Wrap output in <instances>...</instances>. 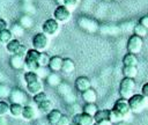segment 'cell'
Returning <instances> with one entry per match:
<instances>
[{"instance_id": "6da1fadb", "label": "cell", "mask_w": 148, "mask_h": 125, "mask_svg": "<svg viewBox=\"0 0 148 125\" xmlns=\"http://www.w3.org/2000/svg\"><path fill=\"white\" fill-rule=\"evenodd\" d=\"M134 88H135V82L134 79L131 78H124L120 83H119V94L123 98L128 100L132 95H134Z\"/></svg>"}, {"instance_id": "7a4b0ae2", "label": "cell", "mask_w": 148, "mask_h": 125, "mask_svg": "<svg viewBox=\"0 0 148 125\" xmlns=\"http://www.w3.org/2000/svg\"><path fill=\"white\" fill-rule=\"evenodd\" d=\"M128 104L131 108V111L134 113H139L143 110L146 105V97L142 94H134L128 100Z\"/></svg>"}, {"instance_id": "3957f363", "label": "cell", "mask_w": 148, "mask_h": 125, "mask_svg": "<svg viewBox=\"0 0 148 125\" xmlns=\"http://www.w3.org/2000/svg\"><path fill=\"white\" fill-rule=\"evenodd\" d=\"M42 30L46 36H56L59 31H60V23L56 20V19H47L43 25H42Z\"/></svg>"}, {"instance_id": "277c9868", "label": "cell", "mask_w": 148, "mask_h": 125, "mask_svg": "<svg viewBox=\"0 0 148 125\" xmlns=\"http://www.w3.org/2000/svg\"><path fill=\"white\" fill-rule=\"evenodd\" d=\"M32 47L39 52H44L49 47V36L44 32H38L32 37Z\"/></svg>"}, {"instance_id": "5b68a950", "label": "cell", "mask_w": 148, "mask_h": 125, "mask_svg": "<svg viewBox=\"0 0 148 125\" xmlns=\"http://www.w3.org/2000/svg\"><path fill=\"white\" fill-rule=\"evenodd\" d=\"M71 16H72V12L67 9L64 5H59L53 12V19H56L60 24L68 22Z\"/></svg>"}, {"instance_id": "8992f818", "label": "cell", "mask_w": 148, "mask_h": 125, "mask_svg": "<svg viewBox=\"0 0 148 125\" xmlns=\"http://www.w3.org/2000/svg\"><path fill=\"white\" fill-rule=\"evenodd\" d=\"M142 45H143L142 38L139 37V36H136V35H132L128 38V41H127L126 47H127V51L128 52L136 54V53H139L142 50Z\"/></svg>"}, {"instance_id": "52a82bcc", "label": "cell", "mask_w": 148, "mask_h": 125, "mask_svg": "<svg viewBox=\"0 0 148 125\" xmlns=\"http://www.w3.org/2000/svg\"><path fill=\"white\" fill-rule=\"evenodd\" d=\"M73 123L77 124V125H94L96 122L92 116H90L86 112H82V113H77L74 116Z\"/></svg>"}, {"instance_id": "ba28073f", "label": "cell", "mask_w": 148, "mask_h": 125, "mask_svg": "<svg viewBox=\"0 0 148 125\" xmlns=\"http://www.w3.org/2000/svg\"><path fill=\"white\" fill-rule=\"evenodd\" d=\"M114 110H117L118 112H120L123 116H127L131 111V108H130V104H128V101L126 98H120L118 101H116V103L113 104V108Z\"/></svg>"}, {"instance_id": "9c48e42d", "label": "cell", "mask_w": 148, "mask_h": 125, "mask_svg": "<svg viewBox=\"0 0 148 125\" xmlns=\"http://www.w3.org/2000/svg\"><path fill=\"white\" fill-rule=\"evenodd\" d=\"M75 88H76V90H79L81 93L87 90V89H89V88H91L90 80L87 76H79L75 80Z\"/></svg>"}, {"instance_id": "30bf717a", "label": "cell", "mask_w": 148, "mask_h": 125, "mask_svg": "<svg viewBox=\"0 0 148 125\" xmlns=\"http://www.w3.org/2000/svg\"><path fill=\"white\" fill-rule=\"evenodd\" d=\"M9 98L12 100L13 103H18V104H23L27 101V95L20 90V89H13L10 93Z\"/></svg>"}, {"instance_id": "8fae6325", "label": "cell", "mask_w": 148, "mask_h": 125, "mask_svg": "<svg viewBox=\"0 0 148 125\" xmlns=\"http://www.w3.org/2000/svg\"><path fill=\"white\" fill-rule=\"evenodd\" d=\"M37 117V109L34 108L32 105H24L23 106V112H22V118L24 120H32Z\"/></svg>"}, {"instance_id": "7c38bea8", "label": "cell", "mask_w": 148, "mask_h": 125, "mask_svg": "<svg viewBox=\"0 0 148 125\" xmlns=\"http://www.w3.org/2000/svg\"><path fill=\"white\" fill-rule=\"evenodd\" d=\"M79 24H80V27H81V28H83L84 30L90 31V32L95 31V30L98 28V25H97V23H96V22H94L92 20L87 19V17H82V19H80Z\"/></svg>"}, {"instance_id": "4fadbf2b", "label": "cell", "mask_w": 148, "mask_h": 125, "mask_svg": "<svg viewBox=\"0 0 148 125\" xmlns=\"http://www.w3.org/2000/svg\"><path fill=\"white\" fill-rule=\"evenodd\" d=\"M62 61H64V59H62L61 57H59V56H53V57H51L50 62H49V68H50V71H52V72H59V71H61Z\"/></svg>"}, {"instance_id": "5bb4252c", "label": "cell", "mask_w": 148, "mask_h": 125, "mask_svg": "<svg viewBox=\"0 0 148 125\" xmlns=\"http://www.w3.org/2000/svg\"><path fill=\"white\" fill-rule=\"evenodd\" d=\"M27 90H28L29 94L36 95V94L42 93L44 90V83H43L42 80L36 81V82H32V83H29V84H27Z\"/></svg>"}, {"instance_id": "9a60e30c", "label": "cell", "mask_w": 148, "mask_h": 125, "mask_svg": "<svg viewBox=\"0 0 148 125\" xmlns=\"http://www.w3.org/2000/svg\"><path fill=\"white\" fill-rule=\"evenodd\" d=\"M81 97L86 103H95L97 101V94L92 88H89L81 93Z\"/></svg>"}, {"instance_id": "2e32d148", "label": "cell", "mask_w": 148, "mask_h": 125, "mask_svg": "<svg viewBox=\"0 0 148 125\" xmlns=\"http://www.w3.org/2000/svg\"><path fill=\"white\" fill-rule=\"evenodd\" d=\"M9 64H10V67L14 69H22L24 68V58L17 54H12L9 59Z\"/></svg>"}, {"instance_id": "e0dca14e", "label": "cell", "mask_w": 148, "mask_h": 125, "mask_svg": "<svg viewBox=\"0 0 148 125\" xmlns=\"http://www.w3.org/2000/svg\"><path fill=\"white\" fill-rule=\"evenodd\" d=\"M138 62H139V59H138L136 54H134V53L128 52L123 57L124 66H138Z\"/></svg>"}, {"instance_id": "ac0fdd59", "label": "cell", "mask_w": 148, "mask_h": 125, "mask_svg": "<svg viewBox=\"0 0 148 125\" xmlns=\"http://www.w3.org/2000/svg\"><path fill=\"white\" fill-rule=\"evenodd\" d=\"M42 52L35 50V49H31L28 51L25 58H24V62H36L38 64V59H39V56H40Z\"/></svg>"}, {"instance_id": "d6986e66", "label": "cell", "mask_w": 148, "mask_h": 125, "mask_svg": "<svg viewBox=\"0 0 148 125\" xmlns=\"http://www.w3.org/2000/svg\"><path fill=\"white\" fill-rule=\"evenodd\" d=\"M61 71L65 73V74H71L75 71V64L72 59L69 58H65L64 61H62V67H61Z\"/></svg>"}, {"instance_id": "ffe728a7", "label": "cell", "mask_w": 148, "mask_h": 125, "mask_svg": "<svg viewBox=\"0 0 148 125\" xmlns=\"http://www.w3.org/2000/svg\"><path fill=\"white\" fill-rule=\"evenodd\" d=\"M23 106L22 104L18 103H12L10 104V109H9V115L14 118H18L22 117V112H23Z\"/></svg>"}, {"instance_id": "44dd1931", "label": "cell", "mask_w": 148, "mask_h": 125, "mask_svg": "<svg viewBox=\"0 0 148 125\" xmlns=\"http://www.w3.org/2000/svg\"><path fill=\"white\" fill-rule=\"evenodd\" d=\"M95 122L96 123H99V122H103V120H110V110L109 109H102V110H98L95 116Z\"/></svg>"}, {"instance_id": "7402d4cb", "label": "cell", "mask_w": 148, "mask_h": 125, "mask_svg": "<svg viewBox=\"0 0 148 125\" xmlns=\"http://www.w3.org/2000/svg\"><path fill=\"white\" fill-rule=\"evenodd\" d=\"M37 109H38V111H40L42 113H46V115H47L49 112H51V111L53 110V103H52V101L46 100V101H44V102L37 104Z\"/></svg>"}, {"instance_id": "603a6c76", "label": "cell", "mask_w": 148, "mask_h": 125, "mask_svg": "<svg viewBox=\"0 0 148 125\" xmlns=\"http://www.w3.org/2000/svg\"><path fill=\"white\" fill-rule=\"evenodd\" d=\"M62 116V113L59 111V110H57V109H53L51 112H49L47 113V122L50 123V124H52V125H57V123L59 122V119H60V117Z\"/></svg>"}, {"instance_id": "cb8c5ba5", "label": "cell", "mask_w": 148, "mask_h": 125, "mask_svg": "<svg viewBox=\"0 0 148 125\" xmlns=\"http://www.w3.org/2000/svg\"><path fill=\"white\" fill-rule=\"evenodd\" d=\"M123 74H124V78L135 79V76L138 75V67L136 66H124Z\"/></svg>"}, {"instance_id": "d4e9b609", "label": "cell", "mask_w": 148, "mask_h": 125, "mask_svg": "<svg viewBox=\"0 0 148 125\" xmlns=\"http://www.w3.org/2000/svg\"><path fill=\"white\" fill-rule=\"evenodd\" d=\"M21 42L17 39V38H13L7 45H6V49H7V51L9 52V53H12V54H15L16 52H17V50H18V47L21 46Z\"/></svg>"}, {"instance_id": "484cf974", "label": "cell", "mask_w": 148, "mask_h": 125, "mask_svg": "<svg viewBox=\"0 0 148 125\" xmlns=\"http://www.w3.org/2000/svg\"><path fill=\"white\" fill-rule=\"evenodd\" d=\"M13 39V34L9 29H5L0 31V43L1 44H8Z\"/></svg>"}, {"instance_id": "4316f807", "label": "cell", "mask_w": 148, "mask_h": 125, "mask_svg": "<svg viewBox=\"0 0 148 125\" xmlns=\"http://www.w3.org/2000/svg\"><path fill=\"white\" fill-rule=\"evenodd\" d=\"M46 81H47V83H49L50 86H53V87L59 86V84L61 83V80H60L59 75H58L56 72L50 73V74L47 75V78H46Z\"/></svg>"}, {"instance_id": "83f0119b", "label": "cell", "mask_w": 148, "mask_h": 125, "mask_svg": "<svg viewBox=\"0 0 148 125\" xmlns=\"http://www.w3.org/2000/svg\"><path fill=\"white\" fill-rule=\"evenodd\" d=\"M39 80H42V79L39 78V75L36 72H25L24 73V81H25L27 84L36 82V81H39Z\"/></svg>"}, {"instance_id": "f1b7e54d", "label": "cell", "mask_w": 148, "mask_h": 125, "mask_svg": "<svg viewBox=\"0 0 148 125\" xmlns=\"http://www.w3.org/2000/svg\"><path fill=\"white\" fill-rule=\"evenodd\" d=\"M133 31H134V35H136V36H139V37H141V38L146 37V36L148 35V29L145 28V27H143L142 24H140V23H138V24L134 25Z\"/></svg>"}, {"instance_id": "f546056e", "label": "cell", "mask_w": 148, "mask_h": 125, "mask_svg": "<svg viewBox=\"0 0 148 125\" xmlns=\"http://www.w3.org/2000/svg\"><path fill=\"white\" fill-rule=\"evenodd\" d=\"M24 29H28V28H31V25L34 24V20H32V17L30 16V15H23V16H21V19H20V22H18Z\"/></svg>"}, {"instance_id": "4dcf8cb0", "label": "cell", "mask_w": 148, "mask_h": 125, "mask_svg": "<svg viewBox=\"0 0 148 125\" xmlns=\"http://www.w3.org/2000/svg\"><path fill=\"white\" fill-rule=\"evenodd\" d=\"M9 30L12 31L13 36H16V37H21V36H23V34H24V28H23L20 23H14V24H12V27H10Z\"/></svg>"}, {"instance_id": "1f68e13d", "label": "cell", "mask_w": 148, "mask_h": 125, "mask_svg": "<svg viewBox=\"0 0 148 125\" xmlns=\"http://www.w3.org/2000/svg\"><path fill=\"white\" fill-rule=\"evenodd\" d=\"M98 111V108L96 105V103H86V105L83 106V112L90 115V116H95V113Z\"/></svg>"}, {"instance_id": "d6a6232c", "label": "cell", "mask_w": 148, "mask_h": 125, "mask_svg": "<svg viewBox=\"0 0 148 125\" xmlns=\"http://www.w3.org/2000/svg\"><path fill=\"white\" fill-rule=\"evenodd\" d=\"M125 116H123L120 112H118L117 110L114 109H111L110 110V120L112 123H120L123 119H124Z\"/></svg>"}, {"instance_id": "836d02e7", "label": "cell", "mask_w": 148, "mask_h": 125, "mask_svg": "<svg viewBox=\"0 0 148 125\" xmlns=\"http://www.w3.org/2000/svg\"><path fill=\"white\" fill-rule=\"evenodd\" d=\"M12 93V89L7 86V84H2L0 83V98H6L9 97Z\"/></svg>"}, {"instance_id": "e575fe53", "label": "cell", "mask_w": 148, "mask_h": 125, "mask_svg": "<svg viewBox=\"0 0 148 125\" xmlns=\"http://www.w3.org/2000/svg\"><path fill=\"white\" fill-rule=\"evenodd\" d=\"M77 3H79L77 0H64V2H62V5H64L67 9H69L71 12H73V10L76 9Z\"/></svg>"}, {"instance_id": "d590c367", "label": "cell", "mask_w": 148, "mask_h": 125, "mask_svg": "<svg viewBox=\"0 0 148 125\" xmlns=\"http://www.w3.org/2000/svg\"><path fill=\"white\" fill-rule=\"evenodd\" d=\"M9 109H10V105L5 102V101H0V117H3L9 113Z\"/></svg>"}, {"instance_id": "8d00e7d4", "label": "cell", "mask_w": 148, "mask_h": 125, "mask_svg": "<svg viewBox=\"0 0 148 125\" xmlns=\"http://www.w3.org/2000/svg\"><path fill=\"white\" fill-rule=\"evenodd\" d=\"M50 59H51V57H49L46 53H40L39 59H38V65H39V66H42V67L49 66Z\"/></svg>"}, {"instance_id": "74e56055", "label": "cell", "mask_w": 148, "mask_h": 125, "mask_svg": "<svg viewBox=\"0 0 148 125\" xmlns=\"http://www.w3.org/2000/svg\"><path fill=\"white\" fill-rule=\"evenodd\" d=\"M46 100H49V97H47L45 91H42V93H38V94L34 95V102L36 104H39V103H42V102H44Z\"/></svg>"}, {"instance_id": "f35d334b", "label": "cell", "mask_w": 148, "mask_h": 125, "mask_svg": "<svg viewBox=\"0 0 148 125\" xmlns=\"http://www.w3.org/2000/svg\"><path fill=\"white\" fill-rule=\"evenodd\" d=\"M28 51H29V49H28L24 44H21V46L18 47V50H17V52H16L15 54H17V56H20V57H22V58H25Z\"/></svg>"}, {"instance_id": "ab89813d", "label": "cell", "mask_w": 148, "mask_h": 125, "mask_svg": "<svg viewBox=\"0 0 148 125\" xmlns=\"http://www.w3.org/2000/svg\"><path fill=\"white\" fill-rule=\"evenodd\" d=\"M36 73L39 75V78H40V79H43V78H47V75L50 74V73L46 71V68H45V67H42V66H39V67L37 68Z\"/></svg>"}, {"instance_id": "60d3db41", "label": "cell", "mask_w": 148, "mask_h": 125, "mask_svg": "<svg viewBox=\"0 0 148 125\" xmlns=\"http://www.w3.org/2000/svg\"><path fill=\"white\" fill-rule=\"evenodd\" d=\"M57 125H71V120L68 118V116L66 115H62L59 119V122L57 123Z\"/></svg>"}, {"instance_id": "b9f144b4", "label": "cell", "mask_w": 148, "mask_h": 125, "mask_svg": "<svg viewBox=\"0 0 148 125\" xmlns=\"http://www.w3.org/2000/svg\"><path fill=\"white\" fill-rule=\"evenodd\" d=\"M141 94L146 98H148V82H146L145 84H142V87H141Z\"/></svg>"}, {"instance_id": "7bdbcfd3", "label": "cell", "mask_w": 148, "mask_h": 125, "mask_svg": "<svg viewBox=\"0 0 148 125\" xmlns=\"http://www.w3.org/2000/svg\"><path fill=\"white\" fill-rule=\"evenodd\" d=\"M139 23L142 24L145 28L148 29V16H142V17L139 20Z\"/></svg>"}, {"instance_id": "ee69618b", "label": "cell", "mask_w": 148, "mask_h": 125, "mask_svg": "<svg viewBox=\"0 0 148 125\" xmlns=\"http://www.w3.org/2000/svg\"><path fill=\"white\" fill-rule=\"evenodd\" d=\"M5 29H8L7 28V21L3 20V19H0V31L5 30Z\"/></svg>"}, {"instance_id": "f6af8a7d", "label": "cell", "mask_w": 148, "mask_h": 125, "mask_svg": "<svg viewBox=\"0 0 148 125\" xmlns=\"http://www.w3.org/2000/svg\"><path fill=\"white\" fill-rule=\"evenodd\" d=\"M98 124H99V125H112L113 123H112L111 120H103V122H99Z\"/></svg>"}, {"instance_id": "bcb514c9", "label": "cell", "mask_w": 148, "mask_h": 125, "mask_svg": "<svg viewBox=\"0 0 148 125\" xmlns=\"http://www.w3.org/2000/svg\"><path fill=\"white\" fill-rule=\"evenodd\" d=\"M0 125H6V122L0 117Z\"/></svg>"}, {"instance_id": "7dc6e473", "label": "cell", "mask_w": 148, "mask_h": 125, "mask_svg": "<svg viewBox=\"0 0 148 125\" xmlns=\"http://www.w3.org/2000/svg\"><path fill=\"white\" fill-rule=\"evenodd\" d=\"M57 2H58V5H62L64 0H57Z\"/></svg>"}, {"instance_id": "c3c4849f", "label": "cell", "mask_w": 148, "mask_h": 125, "mask_svg": "<svg viewBox=\"0 0 148 125\" xmlns=\"http://www.w3.org/2000/svg\"><path fill=\"white\" fill-rule=\"evenodd\" d=\"M23 1H24V2H25V3H30V2H31V1H32V0H23Z\"/></svg>"}, {"instance_id": "681fc988", "label": "cell", "mask_w": 148, "mask_h": 125, "mask_svg": "<svg viewBox=\"0 0 148 125\" xmlns=\"http://www.w3.org/2000/svg\"><path fill=\"white\" fill-rule=\"evenodd\" d=\"M2 79H3V75H2V73H1V72H0V81H1V80H2Z\"/></svg>"}, {"instance_id": "f907efd6", "label": "cell", "mask_w": 148, "mask_h": 125, "mask_svg": "<svg viewBox=\"0 0 148 125\" xmlns=\"http://www.w3.org/2000/svg\"><path fill=\"white\" fill-rule=\"evenodd\" d=\"M94 125H99V124H98V123H95V124H94Z\"/></svg>"}, {"instance_id": "816d5d0a", "label": "cell", "mask_w": 148, "mask_h": 125, "mask_svg": "<svg viewBox=\"0 0 148 125\" xmlns=\"http://www.w3.org/2000/svg\"><path fill=\"white\" fill-rule=\"evenodd\" d=\"M72 125H77V124H74V123H73V124H72Z\"/></svg>"}, {"instance_id": "f5cc1de1", "label": "cell", "mask_w": 148, "mask_h": 125, "mask_svg": "<svg viewBox=\"0 0 148 125\" xmlns=\"http://www.w3.org/2000/svg\"><path fill=\"white\" fill-rule=\"evenodd\" d=\"M104 1H110V0H104Z\"/></svg>"}, {"instance_id": "db71d44e", "label": "cell", "mask_w": 148, "mask_h": 125, "mask_svg": "<svg viewBox=\"0 0 148 125\" xmlns=\"http://www.w3.org/2000/svg\"><path fill=\"white\" fill-rule=\"evenodd\" d=\"M116 1H121V0H116Z\"/></svg>"}, {"instance_id": "11a10c76", "label": "cell", "mask_w": 148, "mask_h": 125, "mask_svg": "<svg viewBox=\"0 0 148 125\" xmlns=\"http://www.w3.org/2000/svg\"><path fill=\"white\" fill-rule=\"evenodd\" d=\"M77 1H80V0H77Z\"/></svg>"}]
</instances>
